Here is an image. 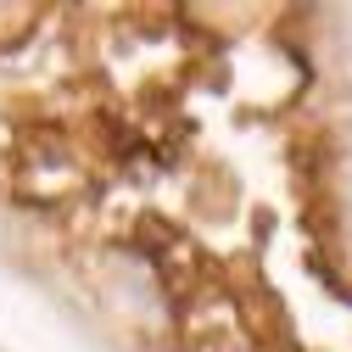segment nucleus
<instances>
[{
	"instance_id": "f257e3e1",
	"label": "nucleus",
	"mask_w": 352,
	"mask_h": 352,
	"mask_svg": "<svg viewBox=\"0 0 352 352\" xmlns=\"http://www.w3.org/2000/svg\"><path fill=\"white\" fill-rule=\"evenodd\" d=\"M185 107H168L190 185H129L146 257L168 291L179 352H352V274L324 269L314 151L291 107L241 96V56H179Z\"/></svg>"
}]
</instances>
